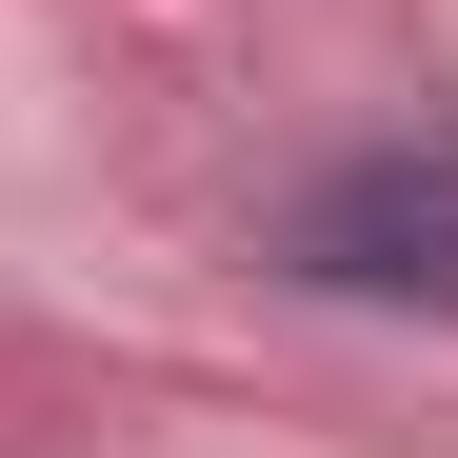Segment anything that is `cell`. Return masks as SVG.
I'll return each mask as SVG.
<instances>
[{
    "instance_id": "1",
    "label": "cell",
    "mask_w": 458,
    "mask_h": 458,
    "mask_svg": "<svg viewBox=\"0 0 458 458\" xmlns=\"http://www.w3.org/2000/svg\"><path fill=\"white\" fill-rule=\"evenodd\" d=\"M279 279H319V299H438V319H458V120L359 140L339 180H299Z\"/></svg>"
}]
</instances>
